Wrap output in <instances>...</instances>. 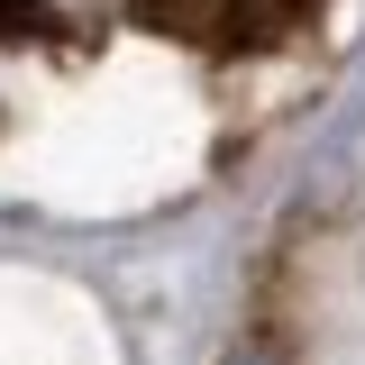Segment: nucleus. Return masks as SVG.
Masks as SVG:
<instances>
[{"label": "nucleus", "mask_w": 365, "mask_h": 365, "mask_svg": "<svg viewBox=\"0 0 365 365\" xmlns=\"http://www.w3.org/2000/svg\"><path fill=\"white\" fill-rule=\"evenodd\" d=\"M28 28H37V0H0V46H19Z\"/></svg>", "instance_id": "obj_1"}, {"label": "nucleus", "mask_w": 365, "mask_h": 365, "mask_svg": "<svg viewBox=\"0 0 365 365\" xmlns=\"http://www.w3.org/2000/svg\"><path fill=\"white\" fill-rule=\"evenodd\" d=\"M228 365H292V356H283V347H265V338H247V347H237Z\"/></svg>", "instance_id": "obj_2"}]
</instances>
